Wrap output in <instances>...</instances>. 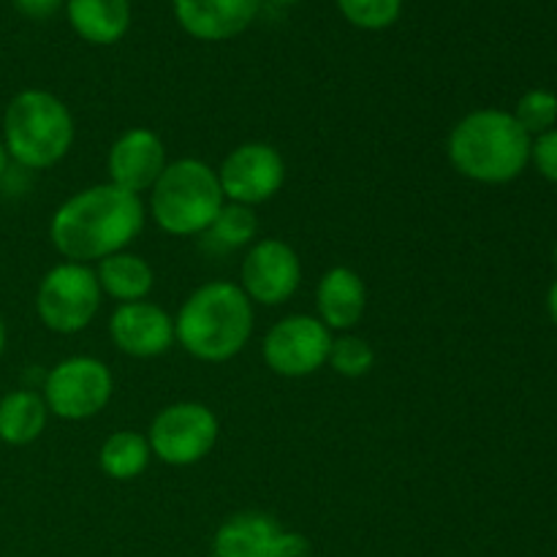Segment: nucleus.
<instances>
[{
    "instance_id": "1",
    "label": "nucleus",
    "mask_w": 557,
    "mask_h": 557,
    "mask_svg": "<svg viewBox=\"0 0 557 557\" xmlns=\"http://www.w3.org/2000/svg\"><path fill=\"white\" fill-rule=\"evenodd\" d=\"M147 221L145 199L112 183L76 190L52 212L49 243L76 264H98L107 256L128 250Z\"/></svg>"
},
{
    "instance_id": "2",
    "label": "nucleus",
    "mask_w": 557,
    "mask_h": 557,
    "mask_svg": "<svg viewBox=\"0 0 557 557\" xmlns=\"http://www.w3.org/2000/svg\"><path fill=\"white\" fill-rule=\"evenodd\" d=\"M256 308L239 283L207 281L188 294L174 315V343L205 364L232 362L253 337Z\"/></svg>"
},
{
    "instance_id": "3",
    "label": "nucleus",
    "mask_w": 557,
    "mask_h": 557,
    "mask_svg": "<svg viewBox=\"0 0 557 557\" xmlns=\"http://www.w3.org/2000/svg\"><path fill=\"white\" fill-rule=\"evenodd\" d=\"M531 136L506 109H473L457 120L446 156L457 174L482 185H506L531 163Z\"/></svg>"
},
{
    "instance_id": "4",
    "label": "nucleus",
    "mask_w": 557,
    "mask_h": 557,
    "mask_svg": "<svg viewBox=\"0 0 557 557\" xmlns=\"http://www.w3.org/2000/svg\"><path fill=\"white\" fill-rule=\"evenodd\" d=\"M74 114L54 92L27 87L5 107L3 145L22 169L44 172L58 166L74 147Z\"/></svg>"
},
{
    "instance_id": "5",
    "label": "nucleus",
    "mask_w": 557,
    "mask_h": 557,
    "mask_svg": "<svg viewBox=\"0 0 557 557\" xmlns=\"http://www.w3.org/2000/svg\"><path fill=\"white\" fill-rule=\"evenodd\" d=\"M147 196H150L147 212L152 223L169 237L207 234L221 207L226 205L218 172L199 158L169 161Z\"/></svg>"
},
{
    "instance_id": "6",
    "label": "nucleus",
    "mask_w": 557,
    "mask_h": 557,
    "mask_svg": "<svg viewBox=\"0 0 557 557\" xmlns=\"http://www.w3.org/2000/svg\"><path fill=\"white\" fill-rule=\"evenodd\" d=\"M101 299V286L90 264L60 261L38 283L36 313L54 335H76L92 324Z\"/></svg>"
},
{
    "instance_id": "7",
    "label": "nucleus",
    "mask_w": 557,
    "mask_h": 557,
    "mask_svg": "<svg viewBox=\"0 0 557 557\" xmlns=\"http://www.w3.org/2000/svg\"><path fill=\"white\" fill-rule=\"evenodd\" d=\"M221 435L215 411L199 400H180L161 408L147 430L152 457L163 466L188 468L212 455Z\"/></svg>"
},
{
    "instance_id": "8",
    "label": "nucleus",
    "mask_w": 557,
    "mask_h": 557,
    "mask_svg": "<svg viewBox=\"0 0 557 557\" xmlns=\"http://www.w3.org/2000/svg\"><path fill=\"white\" fill-rule=\"evenodd\" d=\"M114 395V375L98 357L60 359L44 375L41 397L49 417L63 422H87L109 406Z\"/></svg>"
},
{
    "instance_id": "9",
    "label": "nucleus",
    "mask_w": 557,
    "mask_h": 557,
    "mask_svg": "<svg viewBox=\"0 0 557 557\" xmlns=\"http://www.w3.org/2000/svg\"><path fill=\"white\" fill-rule=\"evenodd\" d=\"M335 335L315 315L294 313L267 330L261 359L281 379H308L330 359Z\"/></svg>"
},
{
    "instance_id": "10",
    "label": "nucleus",
    "mask_w": 557,
    "mask_h": 557,
    "mask_svg": "<svg viewBox=\"0 0 557 557\" xmlns=\"http://www.w3.org/2000/svg\"><path fill=\"white\" fill-rule=\"evenodd\" d=\"M215 172L226 201L256 210L281 194L286 183V158L270 141H245L228 150Z\"/></svg>"
},
{
    "instance_id": "11",
    "label": "nucleus",
    "mask_w": 557,
    "mask_h": 557,
    "mask_svg": "<svg viewBox=\"0 0 557 557\" xmlns=\"http://www.w3.org/2000/svg\"><path fill=\"white\" fill-rule=\"evenodd\" d=\"M212 557H310V542L267 511H237L212 533Z\"/></svg>"
},
{
    "instance_id": "12",
    "label": "nucleus",
    "mask_w": 557,
    "mask_h": 557,
    "mask_svg": "<svg viewBox=\"0 0 557 557\" xmlns=\"http://www.w3.org/2000/svg\"><path fill=\"white\" fill-rule=\"evenodd\" d=\"M302 261L299 253L277 237L256 239L239 267V288L245 297L261 308H277L299 292Z\"/></svg>"
},
{
    "instance_id": "13",
    "label": "nucleus",
    "mask_w": 557,
    "mask_h": 557,
    "mask_svg": "<svg viewBox=\"0 0 557 557\" xmlns=\"http://www.w3.org/2000/svg\"><path fill=\"white\" fill-rule=\"evenodd\" d=\"M169 166V152L161 136L150 128H128L112 141L107 156L109 183L128 194L145 196Z\"/></svg>"
},
{
    "instance_id": "14",
    "label": "nucleus",
    "mask_w": 557,
    "mask_h": 557,
    "mask_svg": "<svg viewBox=\"0 0 557 557\" xmlns=\"http://www.w3.org/2000/svg\"><path fill=\"white\" fill-rule=\"evenodd\" d=\"M109 337L125 357L158 359L174 346V315L150 299L117 305L109 315Z\"/></svg>"
},
{
    "instance_id": "15",
    "label": "nucleus",
    "mask_w": 557,
    "mask_h": 557,
    "mask_svg": "<svg viewBox=\"0 0 557 557\" xmlns=\"http://www.w3.org/2000/svg\"><path fill=\"white\" fill-rule=\"evenodd\" d=\"M177 25L196 41H232L256 22L261 0H172Z\"/></svg>"
},
{
    "instance_id": "16",
    "label": "nucleus",
    "mask_w": 557,
    "mask_h": 557,
    "mask_svg": "<svg viewBox=\"0 0 557 557\" xmlns=\"http://www.w3.org/2000/svg\"><path fill=\"white\" fill-rule=\"evenodd\" d=\"M368 313V286L351 267H330L315 283V319L335 335L354 332Z\"/></svg>"
},
{
    "instance_id": "17",
    "label": "nucleus",
    "mask_w": 557,
    "mask_h": 557,
    "mask_svg": "<svg viewBox=\"0 0 557 557\" xmlns=\"http://www.w3.org/2000/svg\"><path fill=\"white\" fill-rule=\"evenodd\" d=\"M69 25L92 47H112L131 30V0H65Z\"/></svg>"
},
{
    "instance_id": "18",
    "label": "nucleus",
    "mask_w": 557,
    "mask_h": 557,
    "mask_svg": "<svg viewBox=\"0 0 557 557\" xmlns=\"http://www.w3.org/2000/svg\"><path fill=\"white\" fill-rule=\"evenodd\" d=\"M92 270H96L103 297L114 299L117 305L141 302L156 288V272H152V267L147 264V259H141L139 253H131V250H120V253L107 256L98 264H92Z\"/></svg>"
},
{
    "instance_id": "19",
    "label": "nucleus",
    "mask_w": 557,
    "mask_h": 557,
    "mask_svg": "<svg viewBox=\"0 0 557 557\" xmlns=\"http://www.w3.org/2000/svg\"><path fill=\"white\" fill-rule=\"evenodd\" d=\"M49 422L41 392L14 389L0 397V441L9 446H30L41 438Z\"/></svg>"
},
{
    "instance_id": "20",
    "label": "nucleus",
    "mask_w": 557,
    "mask_h": 557,
    "mask_svg": "<svg viewBox=\"0 0 557 557\" xmlns=\"http://www.w3.org/2000/svg\"><path fill=\"white\" fill-rule=\"evenodd\" d=\"M152 460L150 444H147L145 433L136 430H117L109 435L98 449V468L103 476L114 479V482H134L147 471Z\"/></svg>"
},
{
    "instance_id": "21",
    "label": "nucleus",
    "mask_w": 557,
    "mask_h": 557,
    "mask_svg": "<svg viewBox=\"0 0 557 557\" xmlns=\"http://www.w3.org/2000/svg\"><path fill=\"white\" fill-rule=\"evenodd\" d=\"M256 234H259V218H256L253 207L226 201L221 212H218L215 223L210 226V232H207V237L215 245H221L223 250H237L250 248L256 243Z\"/></svg>"
},
{
    "instance_id": "22",
    "label": "nucleus",
    "mask_w": 557,
    "mask_h": 557,
    "mask_svg": "<svg viewBox=\"0 0 557 557\" xmlns=\"http://www.w3.org/2000/svg\"><path fill=\"white\" fill-rule=\"evenodd\" d=\"M326 364L343 379H364L375 368V351L364 337L354 335V332H343L332 341Z\"/></svg>"
},
{
    "instance_id": "23",
    "label": "nucleus",
    "mask_w": 557,
    "mask_h": 557,
    "mask_svg": "<svg viewBox=\"0 0 557 557\" xmlns=\"http://www.w3.org/2000/svg\"><path fill=\"white\" fill-rule=\"evenodd\" d=\"M511 114L522 125V131L531 139H536V136L547 134L557 125V96L553 90H544V87H533V90L522 92Z\"/></svg>"
},
{
    "instance_id": "24",
    "label": "nucleus",
    "mask_w": 557,
    "mask_h": 557,
    "mask_svg": "<svg viewBox=\"0 0 557 557\" xmlns=\"http://www.w3.org/2000/svg\"><path fill=\"white\" fill-rule=\"evenodd\" d=\"M348 25L359 30H386L400 20L403 0H335Z\"/></svg>"
},
{
    "instance_id": "25",
    "label": "nucleus",
    "mask_w": 557,
    "mask_h": 557,
    "mask_svg": "<svg viewBox=\"0 0 557 557\" xmlns=\"http://www.w3.org/2000/svg\"><path fill=\"white\" fill-rule=\"evenodd\" d=\"M531 163L544 180L557 185V128L531 141Z\"/></svg>"
},
{
    "instance_id": "26",
    "label": "nucleus",
    "mask_w": 557,
    "mask_h": 557,
    "mask_svg": "<svg viewBox=\"0 0 557 557\" xmlns=\"http://www.w3.org/2000/svg\"><path fill=\"white\" fill-rule=\"evenodd\" d=\"M16 11L27 20H49L65 5V0H14Z\"/></svg>"
},
{
    "instance_id": "27",
    "label": "nucleus",
    "mask_w": 557,
    "mask_h": 557,
    "mask_svg": "<svg viewBox=\"0 0 557 557\" xmlns=\"http://www.w3.org/2000/svg\"><path fill=\"white\" fill-rule=\"evenodd\" d=\"M547 310H549V319H553V324L557 326V281L547 292Z\"/></svg>"
},
{
    "instance_id": "28",
    "label": "nucleus",
    "mask_w": 557,
    "mask_h": 557,
    "mask_svg": "<svg viewBox=\"0 0 557 557\" xmlns=\"http://www.w3.org/2000/svg\"><path fill=\"white\" fill-rule=\"evenodd\" d=\"M9 152H5V145H3V139H0V177H3L5 174V169H9Z\"/></svg>"
},
{
    "instance_id": "29",
    "label": "nucleus",
    "mask_w": 557,
    "mask_h": 557,
    "mask_svg": "<svg viewBox=\"0 0 557 557\" xmlns=\"http://www.w3.org/2000/svg\"><path fill=\"white\" fill-rule=\"evenodd\" d=\"M3 351H5V321L3 315H0V357H3Z\"/></svg>"
},
{
    "instance_id": "30",
    "label": "nucleus",
    "mask_w": 557,
    "mask_h": 557,
    "mask_svg": "<svg viewBox=\"0 0 557 557\" xmlns=\"http://www.w3.org/2000/svg\"><path fill=\"white\" fill-rule=\"evenodd\" d=\"M270 3H275V5H294V3H299V0H270Z\"/></svg>"
},
{
    "instance_id": "31",
    "label": "nucleus",
    "mask_w": 557,
    "mask_h": 557,
    "mask_svg": "<svg viewBox=\"0 0 557 557\" xmlns=\"http://www.w3.org/2000/svg\"><path fill=\"white\" fill-rule=\"evenodd\" d=\"M553 261H555V267H557V243H555V248H553Z\"/></svg>"
}]
</instances>
